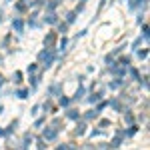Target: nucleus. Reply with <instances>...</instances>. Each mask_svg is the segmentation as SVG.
<instances>
[{"label":"nucleus","instance_id":"nucleus-1","mask_svg":"<svg viewBox=\"0 0 150 150\" xmlns=\"http://www.w3.org/2000/svg\"><path fill=\"white\" fill-rule=\"evenodd\" d=\"M38 58H40V62H44V66L48 68V66L52 64V60H54V52L46 48L44 52H40V56H38Z\"/></svg>","mask_w":150,"mask_h":150},{"label":"nucleus","instance_id":"nucleus-2","mask_svg":"<svg viewBox=\"0 0 150 150\" xmlns=\"http://www.w3.org/2000/svg\"><path fill=\"white\" fill-rule=\"evenodd\" d=\"M42 136H44V140H54V138H56V130H54V128H46Z\"/></svg>","mask_w":150,"mask_h":150},{"label":"nucleus","instance_id":"nucleus-3","mask_svg":"<svg viewBox=\"0 0 150 150\" xmlns=\"http://www.w3.org/2000/svg\"><path fill=\"white\" fill-rule=\"evenodd\" d=\"M54 34H48V36H46V40H44V44H46V48H48V50H52V48H50V46H52V44H54Z\"/></svg>","mask_w":150,"mask_h":150},{"label":"nucleus","instance_id":"nucleus-4","mask_svg":"<svg viewBox=\"0 0 150 150\" xmlns=\"http://www.w3.org/2000/svg\"><path fill=\"white\" fill-rule=\"evenodd\" d=\"M12 26H14V30H16V32H22V28H24L22 20H14V24H12Z\"/></svg>","mask_w":150,"mask_h":150},{"label":"nucleus","instance_id":"nucleus-5","mask_svg":"<svg viewBox=\"0 0 150 150\" xmlns=\"http://www.w3.org/2000/svg\"><path fill=\"white\" fill-rule=\"evenodd\" d=\"M96 116H98L96 110H90V112H86V120H92V118H96Z\"/></svg>","mask_w":150,"mask_h":150},{"label":"nucleus","instance_id":"nucleus-6","mask_svg":"<svg viewBox=\"0 0 150 150\" xmlns=\"http://www.w3.org/2000/svg\"><path fill=\"white\" fill-rule=\"evenodd\" d=\"M84 128H86V126H84V122H82V124H78V128H76V134H78V136H82V134H84Z\"/></svg>","mask_w":150,"mask_h":150},{"label":"nucleus","instance_id":"nucleus-7","mask_svg":"<svg viewBox=\"0 0 150 150\" xmlns=\"http://www.w3.org/2000/svg\"><path fill=\"white\" fill-rule=\"evenodd\" d=\"M78 116H80L78 110H68V118H72V120H74V118H78Z\"/></svg>","mask_w":150,"mask_h":150},{"label":"nucleus","instance_id":"nucleus-8","mask_svg":"<svg viewBox=\"0 0 150 150\" xmlns=\"http://www.w3.org/2000/svg\"><path fill=\"white\" fill-rule=\"evenodd\" d=\"M46 22L54 24V22H56V16H54V14H48V16H46Z\"/></svg>","mask_w":150,"mask_h":150},{"label":"nucleus","instance_id":"nucleus-9","mask_svg":"<svg viewBox=\"0 0 150 150\" xmlns=\"http://www.w3.org/2000/svg\"><path fill=\"white\" fill-rule=\"evenodd\" d=\"M60 104H62V106H68L70 100H68V98H60Z\"/></svg>","mask_w":150,"mask_h":150},{"label":"nucleus","instance_id":"nucleus-10","mask_svg":"<svg viewBox=\"0 0 150 150\" xmlns=\"http://www.w3.org/2000/svg\"><path fill=\"white\" fill-rule=\"evenodd\" d=\"M74 18H76V12H70L68 14V22H74Z\"/></svg>","mask_w":150,"mask_h":150},{"label":"nucleus","instance_id":"nucleus-11","mask_svg":"<svg viewBox=\"0 0 150 150\" xmlns=\"http://www.w3.org/2000/svg\"><path fill=\"white\" fill-rule=\"evenodd\" d=\"M20 78H22V74H20V72H16V74H14V82L18 84V82H20Z\"/></svg>","mask_w":150,"mask_h":150},{"label":"nucleus","instance_id":"nucleus-12","mask_svg":"<svg viewBox=\"0 0 150 150\" xmlns=\"http://www.w3.org/2000/svg\"><path fill=\"white\" fill-rule=\"evenodd\" d=\"M18 98H26V90H18Z\"/></svg>","mask_w":150,"mask_h":150},{"label":"nucleus","instance_id":"nucleus-13","mask_svg":"<svg viewBox=\"0 0 150 150\" xmlns=\"http://www.w3.org/2000/svg\"><path fill=\"white\" fill-rule=\"evenodd\" d=\"M98 98H100V94H94V96H90V102H98Z\"/></svg>","mask_w":150,"mask_h":150},{"label":"nucleus","instance_id":"nucleus-14","mask_svg":"<svg viewBox=\"0 0 150 150\" xmlns=\"http://www.w3.org/2000/svg\"><path fill=\"white\" fill-rule=\"evenodd\" d=\"M28 72H30V74H34V72H36V66H34V64H32V66H28Z\"/></svg>","mask_w":150,"mask_h":150}]
</instances>
